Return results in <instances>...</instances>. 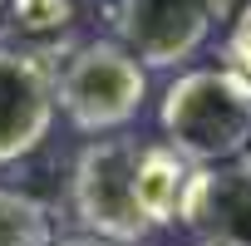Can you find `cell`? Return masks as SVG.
<instances>
[{
	"label": "cell",
	"instance_id": "9",
	"mask_svg": "<svg viewBox=\"0 0 251 246\" xmlns=\"http://www.w3.org/2000/svg\"><path fill=\"white\" fill-rule=\"evenodd\" d=\"M226 69H236L251 84V10H241L226 30Z\"/></svg>",
	"mask_w": 251,
	"mask_h": 246
},
{
	"label": "cell",
	"instance_id": "8",
	"mask_svg": "<svg viewBox=\"0 0 251 246\" xmlns=\"http://www.w3.org/2000/svg\"><path fill=\"white\" fill-rule=\"evenodd\" d=\"M10 15L25 35H50L69 25V0H10Z\"/></svg>",
	"mask_w": 251,
	"mask_h": 246
},
{
	"label": "cell",
	"instance_id": "10",
	"mask_svg": "<svg viewBox=\"0 0 251 246\" xmlns=\"http://www.w3.org/2000/svg\"><path fill=\"white\" fill-rule=\"evenodd\" d=\"M50 246H113V241H103V236H64V241H50Z\"/></svg>",
	"mask_w": 251,
	"mask_h": 246
},
{
	"label": "cell",
	"instance_id": "7",
	"mask_svg": "<svg viewBox=\"0 0 251 246\" xmlns=\"http://www.w3.org/2000/svg\"><path fill=\"white\" fill-rule=\"evenodd\" d=\"M50 212L30 192L0 187V246H50Z\"/></svg>",
	"mask_w": 251,
	"mask_h": 246
},
{
	"label": "cell",
	"instance_id": "6",
	"mask_svg": "<svg viewBox=\"0 0 251 246\" xmlns=\"http://www.w3.org/2000/svg\"><path fill=\"white\" fill-rule=\"evenodd\" d=\"M192 187H197V163H187L168 143L143 148L138 172H133V197H138V212L148 226H177L187 217Z\"/></svg>",
	"mask_w": 251,
	"mask_h": 246
},
{
	"label": "cell",
	"instance_id": "4",
	"mask_svg": "<svg viewBox=\"0 0 251 246\" xmlns=\"http://www.w3.org/2000/svg\"><path fill=\"white\" fill-rule=\"evenodd\" d=\"M222 0H113V30L143 69H173L202 49Z\"/></svg>",
	"mask_w": 251,
	"mask_h": 246
},
{
	"label": "cell",
	"instance_id": "1",
	"mask_svg": "<svg viewBox=\"0 0 251 246\" xmlns=\"http://www.w3.org/2000/svg\"><path fill=\"white\" fill-rule=\"evenodd\" d=\"M158 123L168 148L187 163H231L251 148V84L226 64L187 69L168 84Z\"/></svg>",
	"mask_w": 251,
	"mask_h": 246
},
{
	"label": "cell",
	"instance_id": "2",
	"mask_svg": "<svg viewBox=\"0 0 251 246\" xmlns=\"http://www.w3.org/2000/svg\"><path fill=\"white\" fill-rule=\"evenodd\" d=\"M143 98H148V69L118 40L79 45L54 79V103L79 133H118L123 123L138 118Z\"/></svg>",
	"mask_w": 251,
	"mask_h": 246
},
{
	"label": "cell",
	"instance_id": "3",
	"mask_svg": "<svg viewBox=\"0 0 251 246\" xmlns=\"http://www.w3.org/2000/svg\"><path fill=\"white\" fill-rule=\"evenodd\" d=\"M143 148L148 143H138L133 133H108V138H94L79 148L69 197H74V217L89 236H103L113 246H133L153 231L133 197V172H138Z\"/></svg>",
	"mask_w": 251,
	"mask_h": 246
},
{
	"label": "cell",
	"instance_id": "5",
	"mask_svg": "<svg viewBox=\"0 0 251 246\" xmlns=\"http://www.w3.org/2000/svg\"><path fill=\"white\" fill-rule=\"evenodd\" d=\"M54 74L25 54L0 45V168L30 158L54 128Z\"/></svg>",
	"mask_w": 251,
	"mask_h": 246
}]
</instances>
